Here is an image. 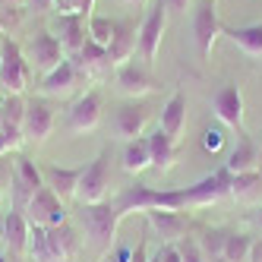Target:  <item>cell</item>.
<instances>
[{
    "instance_id": "44",
    "label": "cell",
    "mask_w": 262,
    "mask_h": 262,
    "mask_svg": "<svg viewBox=\"0 0 262 262\" xmlns=\"http://www.w3.org/2000/svg\"><path fill=\"white\" fill-rule=\"evenodd\" d=\"M4 41H7V32H4V29H0V48H4Z\"/></svg>"
},
{
    "instance_id": "30",
    "label": "cell",
    "mask_w": 262,
    "mask_h": 262,
    "mask_svg": "<svg viewBox=\"0 0 262 262\" xmlns=\"http://www.w3.org/2000/svg\"><path fill=\"white\" fill-rule=\"evenodd\" d=\"M250 247H253V237H250V234L228 231V240H224L221 256L228 259V262H247V259H250Z\"/></svg>"
},
{
    "instance_id": "9",
    "label": "cell",
    "mask_w": 262,
    "mask_h": 262,
    "mask_svg": "<svg viewBox=\"0 0 262 262\" xmlns=\"http://www.w3.org/2000/svg\"><path fill=\"white\" fill-rule=\"evenodd\" d=\"M98 120H101V92L89 89L85 95H79L76 101L70 104L67 129H70V133H89V129L98 126Z\"/></svg>"
},
{
    "instance_id": "17",
    "label": "cell",
    "mask_w": 262,
    "mask_h": 262,
    "mask_svg": "<svg viewBox=\"0 0 262 262\" xmlns=\"http://www.w3.org/2000/svg\"><path fill=\"white\" fill-rule=\"evenodd\" d=\"M139 48V29L129 23V19H117V32H114V41H111L107 54H111V67H120L126 60H133V54Z\"/></svg>"
},
{
    "instance_id": "16",
    "label": "cell",
    "mask_w": 262,
    "mask_h": 262,
    "mask_svg": "<svg viewBox=\"0 0 262 262\" xmlns=\"http://www.w3.org/2000/svg\"><path fill=\"white\" fill-rule=\"evenodd\" d=\"M85 167V164H82ZM82 167H63V164H45L41 167V177H45V186L57 196V199H76V186H79V177H82Z\"/></svg>"
},
{
    "instance_id": "20",
    "label": "cell",
    "mask_w": 262,
    "mask_h": 262,
    "mask_svg": "<svg viewBox=\"0 0 262 262\" xmlns=\"http://www.w3.org/2000/svg\"><path fill=\"white\" fill-rule=\"evenodd\" d=\"M48 237H51V250H54V262H73L82 247V240L76 234L70 221L57 224V228H48Z\"/></svg>"
},
{
    "instance_id": "41",
    "label": "cell",
    "mask_w": 262,
    "mask_h": 262,
    "mask_svg": "<svg viewBox=\"0 0 262 262\" xmlns=\"http://www.w3.org/2000/svg\"><path fill=\"white\" fill-rule=\"evenodd\" d=\"M186 7H190V0H167V10L174 13H186Z\"/></svg>"
},
{
    "instance_id": "29",
    "label": "cell",
    "mask_w": 262,
    "mask_h": 262,
    "mask_svg": "<svg viewBox=\"0 0 262 262\" xmlns=\"http://www.w3.org/2000/svg\"><path fill=\"white\" fill-rule=\"evenodd\" d=\"M114 32H117V19H111V16H89V41H95L101 48H111L114 41Z\"/></svg>"
},
{
    "instance_id": "24",
    "label": "cell",
    "mask_w": 262,
    "mask_h": 262,
    "mask_svg": "<svg viewBox=\"0 0 262 262\" xmlns=\"http://www.w3.org/2000/svg\"><path fill=\"white\" fill-rule=\"evenodd\" d=\"M224 35L253 60H262V23H250V26H224Z\"/></svg>"
},
{
    "instance_id": "23",
    "label": "cell",
    "mask_w": 262,
    "mask_h": 262,
    "mask_svg": "<svg viewBox=\"0 0 262 262\" xmlns=\"http://www.w3.org/2000/svg\"><path fill=\"white\" fill-rule=\"evenodd\" d=\"M145 139H148V152H152V167H158V171H171L174 161H177V142L167 136L161 126H155Z\"/></svg>"
},
{
    "instance_id": "33",
    "label": "cell",
    "mask_w": 262,
    "mask_h": 262,
    "mask_svg": "<svg viewBox=\"0 0 262 262\" xmlns=\"http://www.w3.org/2000/svg\"><path fill=\"white\" fill-rule=\"evenodd\" d=\"M23 142H26V136H23L19 126H7V123L0 126V158L10 155V152H16Z\"/></svg>"
},
{
    "instance_id": "25",
    "label": "cell",
    "mask_w": 262,
    "mask_h": 262,
    "mask_svg": "<svg viewBox=\"0 0 262 262\" xmlns=\"http://www.w3.org/2000/svg\"><path fill=\"white\" fill-rule=\"evenodd\" d=\"M76 79H79V67L73 57H67L60 67H54L41 79V89H45V95H67V92L76 85Z\"/></svg>"
},
{
    "instance_id": "38",
    "label": "cell",
    "mask_w": 262,
    "mask_h": 262,
    "mask_svg": "<svg viewBox=\"0 0 262 262\" xmlns=\"http://www.w3.org/2000/svg\"><path fill=\"white\" fill-rule=\"evenodd\" d=\"M152 262H183L180 259V247H177V243H161L158 253L152 256Z\"/></svg>"
},
{
    "instance_id": "15",
    "label": "cell",
    "mask_w": 262,
    "mask_h": 262,
    "mask_svg": "<svg viewBox=\"0 0 262 262\" xmlns=\"http://www.w3.org/2000/svg\"><path fill=\"white\" fill-rule=\"evenodd\" d=\"M145 120H148V111L139 104V101H126L114 111V120H111V126H114V136L129 142V139H139L142 129H145Z\"/></svg>"
},
{
    "instance_id": "7",
    "label": "cell",
    "mask_w": 262,
    "mask_h": 262,
    "mask_svg": "<svg viewBox=\"0 0 262 262\" xmlns=\"http://www.w3.org/2000/svg\"><path fill=\"white\" fill-rule=\"evenodd\" d=\"M164 29H167V0H158V4L145 13V19L139 26V57H142V63H152L158 57Z\"/></svg>"
},
{
    "instance_id": "34",
    "label": "cell",
    "mask_w": 262,
    "mask_h": 262,
    "mask_svg": "<svg viewBox=\"0 0 262 262\" xmlns=\"http://www.w3.org/2000/svg\"><path fill=\"white\" fill-rule=\"evenodd\" d=\"M177 247H180V259H183V262H205V253H202V247L196 243V237L177 240Z\"/></svg>"
},
{
    "instance_id": "37",
    "label": "cell",
    "mask_w": 262,
    "mask_h": 262,
    "mask_svg": "<svg viewBox=\"0 0 262 262\" xmlns=\"http://www.w3.org/2000/svg\"><path fill=\"white\" fill-rule=\"evenodd\" d=\"M202 145H205V152H221V145H224V133H221V126H209V129H205Z\"/></svg>"
},
{
    "instance_id": "8",
    "label": "cell",
    "mask_w": 262,
    "mask_h": 262,
    "mask_svg": "<svg viewBox=\"0 0 262 262\" xmlns=\"http://www.w3.org/2000/svg\"><path fill=\"white\" fill-rule=\"evenodd\" d=\"M114 82H117V92H120V95L133 98V101L158 89V79L152 76L148 63H142V60H126V63H120L117 73H114Z\"/></svg>"
},
{
    "instance_id": "26",
    "label": "cell",
    "mask_w": 262,
    "mask_h": 262,
    "mask_svg": "<svg viewBox=\"0 0 262 262\" xmlns=\"http://www.w3.org/2000/svg\"><path fill=\"white\" fill-rule=\"evenodd\" d=\"M73 60L79 67V76H101V73L111 67V54H107V48H101L95 41H85L82 51Z\"/></svg>"
},
{
    "instance_id": "10",
    "label": "cell",
    "mask_w": 262,
    "mask_h": 262,
    "mask_svg": "<svg viewBox=\"0 0 262 262\" xmlns=\"http://www.w3.org/2000/svg\"><path fill=\"white\" fill-rule=\"evenodd\" d=\"M26 218L32 224H45V228H57V224L67 221V205L63 199H57L48 186H41L38 193H35L26 205Z\"/></svg>"
},
{
    "instance_id": "46",
    "label": "cell",
    "mask_w": 262,
    "mask_h": 262,
    "mask_svg": "<svg viewBox=\"0 0 262 262\" xmlns=\"http://www.w3.org/2000/svg\"><path fill=\"white\" fill-rule=\"evenodd\" d=\"M256 221H259V228H262V205H259V215H256Z\"/></svg>"
},
{
    "instance_id": "13",
    "label": "cell",
    "mask_w": 262,
    "mask_h": 262,
    "mask_svg": "<svg viewBox=\"0 0 262 262\" xmlns=\"http://www.w3.org/2000/svg\"><path fill=\"white\" fill-rule=\"evenodd\" d=\"M29 234H32V221L26 218V212L4 209V218H0V240H4V247L16 256H23L29 250Z\"/></svg>"
},
{
    "instance_id": "18",
    "label": "cell",
    "mask_w": 262,
    "mask_h": 262,
    "mask_svg": "<svg viewBox=\"0 0 262 262\" xmlns=\"http://www.w3.org/2000/svg\"><path fill=\"white\" fill-rule=\"evenodd\" d=\"M148 224L155 228V234L164 240V243H177L186 237V231H190V218H183L180 212H161V209H152L145 212Z\"/></svg>"
},
{
    "instance_id": "19",
    "label": "cell",
    "mask_w": 262,
    "mask_h": 262,
    "mask_svg": "<svg viewBox=\"0 0 262 262\" xmlns=\"http://www.w3.org/2000/svg\"><path fill=\"white\" fill-rule=\"evenodd\" d=\"M158 126H161L174 142L183 139V129H186V95H183V92H174V95L164 101L161 117H158Z\"/></svg>"
},
{
    "instance_id": "4",
    "label": "cell",
    "mask_w": 262,
    "mask_h": 262,
    "mask_svg": "<svg viewBox=\"0 0 262 262\" xmlns=\"http://www.w3.org/2000/svg\"><path fill=\"white\" fill-rule=\"evenodd\" d=\"M107 190H111V152L101 148V152L82 167L76 199H79V205H95V202H104Z\"/></svg>"
},
{
    "instance_id": "50",
    "label": "cell",
    "mask_w": 262,
    "mask_h": 262,
    "mask_svg": "<svg viewBox=\"0 0 262 262\" xmlns=\"http://www.w3.org/2000/svg\"><path fill=\"white\" fill-rule=\"evenodd\" d=\"M148 262H152V259H148Z\"/></svg>"
},
{
    "instance_id": "27",
    "label": "cell",
    "mask_w": 262,
    "mask_h": 262,
    "mask_svg": "<svg viewBox=\"0 0 262 262\" xmlns=\"http://www.w3.org/2000/svg\"><path fill=\"white\" fill-rule=\"evenodd\" d=\"M123 171L126 174H142L152 167V152H148V139L139 136V139H129L123 145Z\"/></svg>"
},
{
    "instance_id": "21",
    "label": "cell",
    "mask_w": 262,
    "mask_h": 262,
    "mask_svg": "<svg viewBox=\"0 0 262 262\" xmlns=\"http://www.w3.org/2000/svg\"><path fill=\"white\" fill-rule=\"evenodd\" d=\"M231 174H247V171H259V148L247 133H237V145L231 148L228 161H224Z\"/></svg>"
},
{
    "instance_id": "2",
    "label": "cell",
    "mask_w": 262,
    "mask_h": 262,
    "mask_svg": "<svg viewBox=\"0 0 262 262\" xmlns=\"http://www.w3.org/2000/svg\"><path fill=\"white\" fill-rule=\"evenodd\" d=\"M79 224L85 231V240L92 243L95 253H107L117 240V224H120V212L114 202H95V205H82L79 209Z\"/></svg>"
},
{
    "instance_id": "31",
    "label": "cell",
    "mask_w": 262,
    "mask_h": 262,
    "mask_svg": "<svg viewBox=\"0 0 262 262\" xmlns=\"http://www.w3.org/2000/svg\"><path fill=\"white\" fill-rule=\"evenodd\" d=\"M224 240H228V231H221V228H205V231H202V237H196V243L202 247L205 259L221 256V250H224Z\"/></svg>"
},
{
    "instance_id": "49",
    "label": "cell",
    "mask_w": 262,
    "mask_h": 262,
    "mask_svg": "<svg viewBox=\"0 0 262 262\" xmlns=\"http://www.w3.org/2000/svg\"><path fill=\"white\" fill-rule=\"evenodd\" d=\"M0 262H7V256H0Z\"/></svg>"
},
{
    "instance_id": "6",
    "label": "cell",
    "mask_w": 262,
    "mask_h": 262,
    "mask_svg": "<svg viewBox=\"0 0 262 262\" xmlns=\"http://www.w3.org/2000/svg\"><path fill=\"white\" fill-rule=\"evenodd\" d=\"M26 60H29V67L38 70L41 76H48L54 67H60L67 60V51L60 48V41H57V35H54V32L38 29L29 38V45H26Z\"/></svg>"
},
{
    "instance_id": "40",
    "label": "cell",
    "mask_w": 262,
    "mask_h": 262,
    "mask_svg": "<svg viewBox=\"0 0 262 262\" xmlns=\"http://www.w3.org/2000/svg\"><path fill=\"white\" fill-rule=\"evenodd\" d=\"M247 262H262V240H253V247H250V259Z\"/></svg>"
},
{
    "instance_id": "45",
    "label": "cell",
    "mask_w": 262,
    "mask_h": 262,
    "mask_svg": "<svg viewBox=\"0 0 262 262\" xmlns=\"http://www.w3.org/2000/svg\"><path fill=\"white\" fill-rule=\"evenodd\" d=\"M0 126H4V101H0Z\"/></svg>"
},
{
    "instance_id": "47",
    "label": "cell",
    "mask_w": 262,
    "mask_h": 262,
    "mask_svg": "<svg viewBox=\"0 0 262 262\" xmlns=\"http://www.w3.org/2000/svg\"><path fill=\"white\" fill-rule=\"evenodd\" d=\"M0 4H19V0H0Z\"/></svg>"
},
{
    "instance_id": "39",
    "label": "cell",
    "mask_w": 262,
    "mask_h": 262,
    "mask_svg": "<svg viewBox=\"0 0 262 262\" xmlns=\"http://www.w3.org/2000/svg\"><path fill=\"white\" fill-rule=\"evenodd\" d=\"M26 7L35 13H48V10H54V0H26Z\"/></svg>"
},
{
    "instance_id": "1",
    "label": "cell",
    "mask_w": 262,
    "mask_h": 262,
    "mask_svg": "<svg viewBox=\"0 0 262 262\" xmlns=\"http://www.w3.org/2000/svg\"><path fill=\"white\" fill-rule=\"evenodd\" d=\"M120 218L133 215V212H152V209H161V212H183L186 209V199H183V190H155V186H126V190L114 199Z\"/></svg>"
},
{
    "instance_id": "36",
    "label": "cell",
    "mask_w": 262,
    "mask_h": 262,
    "mask_svg": "<svg viewBox=\"0 0 262 262\" xmlns=\"http://www.w3.org/2000/svg\"><path fill=\"white\" fill-rule=\"evenodd\" d=\"M23 23V10H19V4H4V10H0V29H16Z\"/></svg>"
},
{
    "instance_id": "32",
    "label": "cell",
    "mask_w": 262,
    "mask_h": 262,
    "mask_svg": "<svg viewBox=\"0 0 262 262\" xmlns=\"http://www.w3.org/2000/svg\"><path fill=\"white\" fill-rule=\"evenodd\" d=\"M26 98L23 95H7L4 98V123L7 126H19L23 129V120H26Z\"/></svg>"
},
{
    "instance_id": "28",
    "label": "cell",
    "mask_w": 262,
    "mask_h": 262,
    "mask_svg": "<svg viewBox=\"0 0 262 262\" xmlns=\"http://www.w3.org/2000/svg\"><path fill=\"white\" fill-rule=\"evenodd\" d=\"M35 262H54V250H51V237L45 224H32L29 234V250H26Z\"/></svg>"
},
{
    "instance_id": "35",
    "label": "cell",
    "mask_w": 262,
    "mask_h": 262,
    "mask_svg": "<svg viewBox=\"0 0 262 262\" xmlns=\"http://www.w3.org/2000/svg\"><path fill=\"white\" fill-rule=\"evenodd\" d=\"M92 7H95V0H54V10H57V13H82V16H92Z\"/></svg>"
},
{
    "instance_id": "51",
    "label": "cell",
    "mask_w": 262,
    "mask_h": 262,
    "mask_svg": "<svg viewBox=\"0 0 262 262\" xmlns=\"http://www.w3.org/2000/svg\"><path fill=\"white\" fill-rule=\"evenodd\" d=\"M111 262H114V259H111Z\"/></svg>"
},
{
    "instance_id": "14",
    "label": "cell",
    "mask_w": 262,
    "mask_h": 262,
    "mask_svg": "<svg viewBox=\"0 0 262 262\" xmlns=\"http://www.w3.org/2000/svg\"><path fill=\"white\" fill-rule=\"evenodd\" d=\"M54 120H57V114H54V104L45 101V98H32L26 104V120H23V136L32 139V142H45L51 136L54 129Z\"/></svg>"
},
{
    "instance_id": "43",
    "label": "cell",
    "mask_w": 262,
    "mask_h": 262,
    "mask_svg": "<svg viewBox=\"0 0 262 262\" xmlns=\"http://www.w3.org/2000/svg\"><path fill=\"white\" fill-rule=\"evenodd\" d=\"M205 262H228L224 256H212V259H205Z\"/></svg>"
},
{
    "instance_id": "5",
    "label": "cell",
    "mask_w": 262,
    "mask_h": 262,
    "mask_svg": "<svg viewBox=\"0 0 262 262\" xmlns=\"http://www.w3.org/2000/svg\"><path fill=\"white\" fill-rule=\"evenodd\" d=\"M29 70L32 67L26 60V51L7 35L4 48H0V85L7 89V95H23L29 85Z\"/></svg>"
},
{
    "instance_id": "48",
    "label": "cell",
    "mask_w": 262,
    "mask_h": 262,
    "mask_svg": "<svg viewBox=\"0 0 262 262\" xmlns=\"http://www.w3.org/2000/svg\"><path fill=\"white\" fill-rule=\"evenodd\" d=\"M259 171H262V152H259Z\"/></svg>"
},
{
    "instance_id": "22",
    "label": "cell",
    "mask_w": 262,
    "mask_h": 262,
    "mask_svg": "<svg viewBox=\"0 0 262 262\" xmlns=\"http://www.w3.org/2000/svg\"><path fill=\"white\" fill-rule=\"evenodd\" d=\"M240 205H262V171L231 174V193Z\"/></svg>"
},
{
    "instance_id": "3",
    "label": "cell",
    "mask_w": 262,
    "mask_h": 262,
    "mask_svg": "<svg viewBox=\"0 0 262 262\" xmlns=\"http://www.w3.org/2000/svg\"><path fill=\"white\" fill-rule=\"evenodd\" d=\"M190 26H193V45L199 51V60H209L215 41L224 35V23L218 16V0H199L193 7Z\"/></svg>"
},
{
    "instance_id": "42",
    "label": "cell",
    "mask_w": 262,
    "mask_h": 262,
    "mask_svg": "<svg viewBox=\"0 0 262 262\" xmlns=\"http://www.w3.org/2000/svg\"><path fill=\"white\" fill-rule=\"evenodd\" d=\"M123 4H129V7H139V4H145V0H123Z\"/></svg>"
},
{
    "instance_id": "12",
    "label": "cell",
    "mask_w": 262,
    "mask_h": 262,
    "mask_svg": "<svg viewBox=\"0 0 262 262\" xmlns=\"http://www.w3.org/2000/svg\"><path fill=\"white\" fill-rule=\"evenodd\" d=\"M212 111H215V117L224 126H231V129H237V133H243V92L234 82L221 85L215 95H212Z\"/></svg>"
},
{
    "instance_id": "11",
    "label": "cell",
    "mask_w": 262,
    "mask_h": 262,
    "mask_svg": "<svg viewBox=\"0 0 262 262\" xmlns=\"http://www.w3.org/2000/svg\"><path fill=\"white\" fill-rule=\"evenodd\" d=\"M54 35H57L60 48L76 57L82 51V45L89 41V16H82V13H57V19H54Z\"/></svg>"
}]
</instances>
